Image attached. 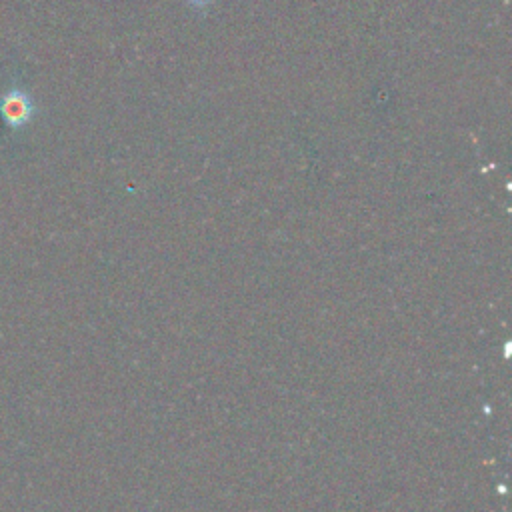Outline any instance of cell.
<instances>
[{
    "mask_svg": "<svg viewBox=\"0 0 512 512\" xmlns=\"http://www.w3.org/2000/svg\"><path fill=\"white\" fill-rule=\"evenodd\" d=\"M192 2H194V4H208L210 0H192Z\"/></svg>",
    "mask_w": 512,
    "mask_h": 512,
    "instance_id": "cell-1",
    "label": "cell"
}]
</instances>
